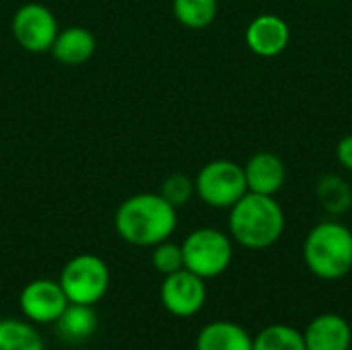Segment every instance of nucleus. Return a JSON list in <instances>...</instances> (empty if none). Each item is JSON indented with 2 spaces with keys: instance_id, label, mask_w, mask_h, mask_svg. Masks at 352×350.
Wrapping results in <instances>:
<instances>
[{
  "instance_id": "obj_1",
  "label": "nucleus",
  "mask_w": 352,
  "mask_h": 350,
  "mask_svg": "<svg viewBox=\"0 0 352 350\" xmlns=\"http://www.w3.org/2000/svg\"><path fill=\"white\" fill-rule=\"evenodd\" d=\"M116 233L130 245L155 248L177 229V208L157 194H134L126 198L113 217Z\"/></svg>"
},
{
  "instance_id": "obj_2",
  "label": "nucleus",
  "mask_w": 352,
  "mask_h": 350,
  "mask_svg": "<svg viewBox=\"0 0 352 350\" xmlns=\"http://www.w3.org/2000/svg\"><path fill=\"white\" fill-rule=\"evenodd\" d=\"M227 227L233 243L250 252H264L280 241L287 217L276 196L248 192L229 208Z\"/></svg>"
},
{
  "instance_id": "obj_3",
  "label": "nucleus",
  "mask_w": 352,
  "mask_h": 350,
  "mask_svg": "<svg viewBox=\"0 0 352 350\" xmlns=\"http://www.w3.org/2000/svg\"><path fill=\"white\" fill-rule=\"evenodd\" d=\"M307 270L326 283L340 281L352 272V231L344 223L328 219L309 229L303 241Z\"/></svg>"
},
{
  "instance_id": "obj_4",
  "label": "nucleus",
  "mask_w": 352,
  "mask_h": 350,
  "mask_svg": "<svg viewBox=\"0 0 352 350\" xmlns=\"http://www.w3.org/2000/svg\"><path fill=\"white\" fill-rule=\"evenodd\" d=\"M182 252L184 268L204 281H210L229 270L233 262V239L221 229L200 227L184 239Z\"/></svg>"
},
{
  "instance_id": "obj_5",
  "label": "nucleus",
  "mask_w": 352,
  "mask_h": 350,
  "mask_svg": "<svg viewBox=\"0 0 352 350\" xmlns=\"http://www.w3.org/2000/svg\"><path fill=\"white\" fill-rule=\"evenodd\" d=\"M58 283L68 303L97 305L109 291V268L95 254H78L64 264Z\"/></svg>"
},
{
  "instance_id": "obj_6",
  "label": "nucleus",
  "mask_w": 352,
  "mask_h": 350,
  "mask_svg": "<svg viewBox=\"0 0 352 350\" xmlns=\"http://www.w3.org/2000/svg\"><path fill=\"white\" fill-rule=\"evenodd\" d=\"M196 196L210 208H231L248 194L243 165L229 159H214L206 163L194 177Z\"/></svg>"
},
{
  "instance_id": "obj_7",
  "label": "nucleus",
  "mask_w": 352,
  "mask_h": 350,
  "mask_svg": "<svg viewBox=\"0 0 352 350\" xmlns=\"http://www.w3.org/2000/svg\"><path fill=\"white\" fill-rule=\"evenodd\" d=\"M14 41L31 54L50 52L60 27L56 14L39 2H27L16 8L10 21Z\"/></svg>"
},
{
  "instance_id": "obj_8",
  "label": "nucleus",
  "mask_w": 352,
  "mask_h": 350,
  "mask_svg": "<svg viewBox=\"0 0 352 350\" xmlns=\"http://www.w3.org/2000/svg\"><path fill=\"white\" fill-rule=\"evenodd\" d=\"M159 297L165 311H169L171 316L194 318L202 311L206 303V281L182 268L173 274L163 276Z\"/></svg>"
},
{
  "instance_id": "obj_9",
  "label": "nucleus",
  "mask_w": 352,
  "mask_h": 350,
  "mask_svg": "<svg viewBox=\"0 0 352 350\" xmlns=\"http://www.w3.org/2000/svg\"><path fill=\"white\" fill-rule=\"evenodd\" d=\"M19 307L27 322L47 326L56 324V320L68 307V299L58 281L35 278L23 287L19 295Z\"/></svg>"
},
{
  "instance_id": "obj_10",
  "label": "nucleus",
  "mask_w": 352,
  "mask_h": 350,
  "mask_svg": "<svg viewBox=\"0 0 352 350\" xmlns=\"http://www.w3.org/2000/svg\"><path fill=\"white\" fill-rule=\"evenodd\" d=\"M245 43L258 58H276L291 43V27L278 14H258L245 29Z\"/></svg>"
},
{
  "instance_id": "obj_11",
  "label": "nucleus",
  "mask_w": 352,
  "mask_h": 350,
  "mask_svg": "<svg viewBox=\"0 0 352 350\" xmlns=\"http://www.w3.org/2000/svg\"><path fill=\"white\" fill-rule=\"evenodd\" d=\"M248 192L262 196H276L287 184V165L272 151H260L243 165Z\"/></svg>"
},
{
  "instance_id": "obj_12",
  "label": "nucleus",
  "mask_w": 352,
  "mask_h": 350,
  "mask_svg": "<svg viewBox=\"0 0 352 350\" xmlns=\"http://www.w3.org/2000/svg\"><path fill=\"white\" fill-rule=\"evenodd\" d=\"M307 350H351L352 328L338 314L316 316L303 332Z\"/></svg>"
},
{
  "instance_id": "obj_13",
  "label": "nucleus",
  "mask_w": 352,
  "mask_h": 350,
  "mask_svg": "<svg viewBox=\"0 0 352 350\" xmlns=\"http://www.w3.org/2000/svg\"><path fill=\"white\" fill-rule=\"evenodd\" d=\"M95 50H97V39L89 29L66 27L58 31L50 47V54L54 56V60H58L64 66H80L93 58Z\"/></svg>"
},
{
  "instance_id": "obj_14",
  "label": "nucleus",
  "mask_w": 352,
  "mask_h": 350,
  "mask_svg": "<svg viewBox=\"0 0 352 350\" xmlns=\"http://www.w3.org/2000/svg\"><path fill=\"white\" fill-rule=\"evenodd\" d=\"M254 336L239 324L217 320L206 324L196 336V350H252Z\"/></svg>"
},
{
  "instance_id": "obj_15",
  "label": "nucleus",
  "mask_w": 352,
  "mask_h": 350,
  "mask_svg": "<svg viewBox=\"0 0 352 350\" xmlns=\"http://www.w3.org/2000/svg\"><path fill=\"white\" fill-rule=\"evenodd\" d=\"M56 334L62 342L68 344H80L87 342L99 328V318L93 305H78L68 303V307L62 311V316L56 320Z\"/></svg>"
},
{
  "instance_id": "obj_16",
  "label": "nucleus",
  "mask_w": 352,
  "mask_h": 350,
  "mask_svg": "<svg viewBox=\"0 0 352 350\" xmlns=\"http://www.w3.org/2000/svg\"><path fill=\"white\" fill-rule=\"evenodd\" d=\"M316 200L330 217H342L352 208V186L338 173H326L316 182Z\"/></svg>"
},
{
  "instance_id": "obj_17",
  "label": "nucleus",
  "mask_w": 352,
  "mask_h": 350,
  "mask_svg": "<svg viewBox=\"0 0 352 350\" xmlns=\"http://www.w3.org/2000/svg\"><path fill=\"white\" fill-rule=\"evenodd\" d=\"M0 350H43L35 324L16 318L0 320Z\"/></svg>"
},
{
  "instance_id": "obj_18",
  "label": "nucleus",
  "mask_w": 352,
  "mask_h": 350,
  "mask_svg": "<svg viewBox=\"0 0 352 350\" xmlns=\"http://www.w3.org/2000/svg\"><path fill=\"white\" fill-rule=\"evenodd\" d=\"M219 14V0H173V17L188 29H206Z\"/></svg>"
},
{
  "instance_id": "obj_19",
  "label": "nucleus",
  "mask_w": 352,
  "mask_h": 350,
  "mask_svg": "<svg viewBox=\"0 0 352 350\" xmlns=\"http://www.w3.org/2000/svg\"><path fill=\"white\" fill-rule=\"evenodd\" d=\"M252 350H307L303 332L289 324H270L254 338Z\"/></svg>"
},
{
  "instance_id": "obj_20",
  "label": "nucleus",
  "mask_w": 352,
  "mask_h": 350,
  "mask_svg": "<svg viewBox=\"0 0 352 350\" xmlns=\"http://www.w3.org/2000/svg\"><path fill=\"white\" fill-rule=\"evenodd\" d=\"M159 194L169 202L173 204L175 208L179 206H186L192 196L196 194V188H194V179L184 175V173H171L167 175L163 182H161V190Z\"/></svg>"
},
{
  "instance_id": "obj_21",
  "label": "nucleus",
  "mask_w": 352,
  "mask_h": 350,
  "mask_svg": "<svg viewBox=\"0 0 352 350\" xmlns=\"http://www.w3.org/2000/svg\"><path fill=\"white\" fill-rule=\"evenodd\" d=\"M151 262H153V268L167 276V274H173L177 270L184 268V252H182V245L179 243H173V241H161L153 248V256H151Z\"/></svg>"
},
{
  "instance_id": "obj_22",
  "label": "nucleus",
  "mask_w": 352,
  "mask_h": 350,
  "mask_svg": "<svg viewBox=\"0 0 352 350\" xmlns=\"http://www.w3.org/2000/svg\"><path fill=\"white\" fill-rule=\"evenodd\" d=\"M336 159L338 163L352 173V134H346L336 144Z\"/></svg>"
}]
</instances>
